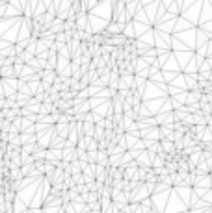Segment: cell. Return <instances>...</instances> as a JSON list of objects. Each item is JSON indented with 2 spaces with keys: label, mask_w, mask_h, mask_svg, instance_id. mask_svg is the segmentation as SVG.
<instances>
[{
  "label": "cell",
  "mask_w": 212,
  "mask_h": 213,
  "mask_svg": "<svg viewBox=\"0 0 212 213\" xmlns=\"http://www.w3.org/2000/svg\"><path fill=\"white\" fill-rule=\"evenodd\" d=\"M22 178H24V172H22L20 167L9 169V180H13V182H22Z\"/></svg>",
  "instance_id": "cell-2"
},
{
  "label": "cell",
  "mask_w": 212,
  "mask_h": 213,
  "mask_svg": "<svg viewBox=\"0 0 212 213\" xmlns=\"http://www.w3.org/2000/svg\"><path fill=\"white\" fill-rule=\"evenodd\" d=\"M65 147H67V139L61 137V135H54L52 141H50V145H49V148H54V150H61Z\"/></svg>",
  "instance_id": "cell-1"
},
{
  "label": "cell",
  "mask_w": 212,
  "mask_h": 213,
  "mask_svg": "<svg viewBox=\"0 0 212 213\" xmlns=\"http://www.w3.org/2000/svg\"><path fill=\"white\" fill-rule=\"evenodd\" d=\"M153 213H158V211H153Z\"/></svg>",
  "instance_id": "cell-4"
},
{
  "label": "cell",
  "mask_w": 212,
  "mask_h": 213,
  "mask_svg": "<svg viewBox=\"0 0 212 213\" xmlns=\"http://www.w3.org/2000/svg\"><path fill=\"white\" fill-rule=\"evenodd\" d=\"M93 213H101V209H93Z\"/></svg>",
  "instance_id": "cell-3"
}]
</instances>
